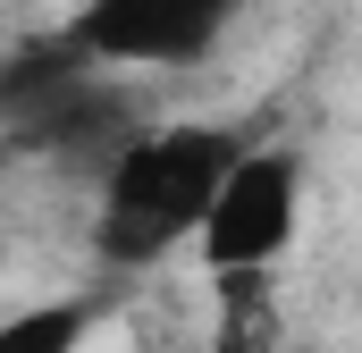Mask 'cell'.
<instances>
[{"mask_svg": "<svg viewBox=\"0 0 362 353\" xmlns=\"http://www.w3.org/2000/svg\"><path fill=\"white\" fill-rule=\"evenodd\" d=\"M93 311L85 294H59V303H25L0 320V353H85L93 345Z\"/></svg>", "mask_w": 362, "mask_h": 353, "instance_id": "obj_4", "label": "cell"}, {"mask_svg": "<svg viewBox=\"0 0 362 353\" xmlns=\"http://www.w3.org/2000/svg\"><path fill=\"white\" fill-rule=\"evenodd\" d=\"M219 8H228V17H236V8H245V0H219Z\"/></svg>", "mask_w": 362, "mask_h": 353, "instance_id": "obj_5", "label": "cell"}, {"mask_svg": "<svg viewBox=\"0 0 362 353\" xmlns=\"http://www.w3.org/2000/svg\"><path fill=\"white\" fill-rule=\"evenodd\" d=\"M219 25H228L219 0H85L68 25V51L110 68H194L211 59Z\"/></svg>", "mask_w": 362, "mask_h": 353, "instance_id": "obj_3", "label": "cell"}, {"mask_svg": "<svg viewBox=\"0 0 362 353\" xmlns=\"http://www.w3.org/2000/svg\"><path fill=\"white\" fill-rule=\"evenodd\" d=\"M295 227H303V152L253 135L228 160V176L211 185V202H202V219H194L185 244L202 253V269L219 286H245V277H270L286 261Z\"/></svg>", "mask_w": 362, "mask_h": 353, "instance_id": "obj_2", "label": "cell"}, {"mask_svg": "<svg viewBox=\"0 0 362 353\" xmlns=\"http://www.w3.org/2000/svg\"><path fill=\"white\" fill-rule=\"evenodd\" d=\"M245 143H253V135H245V126H219V118H169V126L127 135V143L110 152V169H101V210H93L101 261L110 269L169 261L185 236H194L211 185L228 176V160H236Z\"/></svg>", "mask_w": 362, "mask_h": 353, "instance_id": "obj_1", "label": "cell"}]
</instances>
